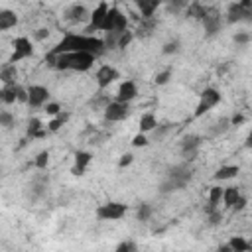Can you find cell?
<instances>
[{
  "instance_id": "6da1fadb",
  "label": "cell",
  "mask_w": 252,
  "mask_h": 252,
  "mask_svg": "<svg viewBox=\"0 0 252 252\" xmlns=\"http://www.w3.org/2000/svg\"><path fill=\"white\" fill-rule=\"evenodd\" d=\"M67 51H91L96 57L100 53L106 51L104 39L96 37L94 33H77V32H67L63 33V37L49 49V53L59 55V53H67Z\"/></svg>"
},
{
  "instance_id": "7a4b0ae2",
  "label": "cell",
  "mask_w": 252,
  "mask_h": 252,
  "mask_svg": "<svg viewBox=\"0 0 252 252\" xmlns=\"http://www.w3.org/2000/svg\"><path fill=\"white\" fill-rule=\"evenodd\" d=\"M96 61V55L91 51H67L55 55L53 69L57 71H75V73H87L93 69Z\"/></svg>"
},
{
  "instance_id": "3957f363",
  "label": "cell",
  "mask_w": 252,
  "mask_h": 252,
  "mask_svg": "<svg viewBox=\"0 0 252 252\" xmlns=\"http://www.w3.org/2000/svg\"><path fill=\"white\" fill-rule=\"evenodd\" d=\"M191 177H193V173H191L189 161H181V163L167 169V175L159 185V191L161 193H173V191L185 189L187 183L191 181Z\"/></svg>"
},
{
  "instance_id": "277c9868",
  "label": "cell",
  "mask_w": 252,
  "mask_h": 252,
  "mask_svg": "<svg viewBox=\"0 0 252 252\" xmlns=\"http://www.w3.org/2000/svg\"><path fill=\"white\" fill-rule=\"evenodd\" d=\"M226 24H252V0H234L224 14Z\"/></svg>"
},
{
  "instance_id": "5b68a950",
  "label": "cell",
  "mask_w": 252,
  "mask_h": 252,
  "mask_svg": "<svg viewBox=\"0 0 252 252\" xmlns=\"http://www.w3.org/2000/svg\"><path fill=\"white\" fill-rule=\"evenodd\" d=\"M220 100H222V94H220L219 89H215V87L203 89L201 94H199V102H197V106H195L193 116H195V118H201L203 114H207V112H211L215 106H219Z\"/></svg>"
},
{
  "instance_id": "8992f818",
  "label": "cell",
  "mask_w": 252,
  "mask_h": 252,
  "mask_svg": "<svg viewBox=\"0 0 252 252\" xmlns=\"http://www.w3.org/2000/svg\"><path fill=\"white\" fill-rule=\"evenodd\" d=\"M124 30H128V16L118 6H110V10H108V14L102 22L100 32H104V33H110V32L122 33Z\"/></svg>"
},
{
  "instance_id": "52a82bcc",
  "label": "cell",
  "mask_w": 252,
  "mask_h": 252,
  "mask_svg": "<svg viewBox=\"0 0 252 252\" xmlns=\"http://www.w3.org/2000/svg\"><path fill=\"white\" fill-rule=\"evenodd\" d=\"M47 189H49V175L47 173H35L26 187V199L32 203H37L47 195Z\"/></svg>"
},
{
  "instance_id": "ba28073f",
  "label": "cell",
  "mask_w": 252,
  "mask_h": 252,
  "mask_svg": "<svg viewBox=\"0 0 252 252\" xmlns=\"http://www.w3.org/2000/svg\"><path fill=\"white\" fill-rule=\"evenodd\" d=\"M126 213H128V205H124L120 201H106V203L98 205L94 211L98 220H120L126 217Z\"/></svg>"
},
{
  "instance_id": "9c48e42d",
  "label": "cell",
  "mask_w": 252,
  "mask_h": 252,
  "mask_svg": "<svg viewBox=\"0 0 252 252\" xmlns=\"http://www.w3.org/2000/svg\"><path fill=\"white\" fill-rule=\"evenodd\" d=\"M203 142H205V138L199 136V134H187V136H183L181 142H179V152H181L183 161H193L199 156V150H201V144Z\"/></svg>"
},
{
  "instance_id": "30bf717a",
  "label": "cell",
  "mask_w": 252,
  "mask_h": 252,
  "mask_svg": "<svg viewBox=\"0 0 252 252\" xmlns=\"http://www.w3.org/2000/svg\"><path fill=\"white\" fill-rule=\"evenodd\" d=\"M102 114H104L106 122H122V120H126L132 114V106H130V102H122V100L114 98V100H110L106 104Z\"/></svg>"
},
{
  "instance_id": "8fae6325",
  "label": "cell",
  "mask_w": 252,
  "mask_h": 252,
  "mask_svg": "<svg viewBox=\"0 0 252 252\" xmlns=\"http://www.w3.org/2000/svg\"><path fill=\"white\" fill-rule=\"evenodd\" d=\"M33 55V43L30 37L26 35H18L14 41H12V55H10V63H18V61H24V59H30Z\"/></svg>"
},
{
  "instance_id": "7c38bea8",
  "label": "cell",
  "mask_w": 252,
  "mask_h": 252,
  "mask_svg": "<svg viewBox=\"0 0 252 252\" xmlns=\"http://www.w3.org/2000/svg\"><path fill=\"white\" fill-rule=\"evenodd\" d=\"M51 100V93L47 87L43 85H30L28 87V106L37 110V108H43L47 102Z\"/></svg>"
},
{
  "instance_id": "4fadbf2b",
  "label": "cell",
  "mask_w": 252,
  "mask_h": 252,
  "mask_svg": "<svg viewBox=\"0 0 252 252\" xmlns=\"http://www.w3.org/2000/svg\"><path fill=\"white\" fill-rule=\"evenodd\" d=\"M108 10H110L108 2H106V0H100V2H98V4H96L93 10H91V20H89V24L85 26V33H94V32H100L102 22H104V18H106Z\"/></svg>"
},
{
  "instance_id": "5bb4252c",
  "label": "cell",
  "mask_w": 252,
  "mask_h": 252,
  "mask_svg": "<svg viewBox=\"0 0 252 252\" xmlns=\"http://www.w3.org/2000/svg\"><path fill=\"white\" fill-rule=\"evenodd\" d=\"M118 79H120V71H118L114 65H108V63L100 65V67L96 69V73H94V81H96L98 91L108 89V87H110L112 83H116Z\"/></svg>"
},
{
  "instance_id": "9a60e30c",
  "label": "cell",
  "mask_w": 252,
  "mask_h": 252,
  "mask_svg": "<svg viewBox=\"0 0 252 252\" xmlns=\"http://www.w3.org/2000/svg\"><path fill=\"white\" fill-rule=\"evenodd\" d=\"M63 18L69 22V24H89V20H91V10L85 6V4H79V2H75V4H71L65 12H63Z\"/></svg>"
},
{
  "instance_id": "2e32d148",
  "label": "cell",
  "mask_w": 252,
  "mask_h": 252,
  "mask_svg": "<svg viewBox=\"0 0 252 252\" xmlns=\"http://www.w3.org/2000/svg\"><path fill=\"white\" fill-rule=\"evenodd\" d=\"M201 24L205 28V35L207 37H213V35H217L222 30V16H220V12L217 8H211L209 14L201 20Z\"/></svg>"
},
{
  "instance_id": "e0dca14e",
  "label": "cell",
  "mask_w": 252,
  "mask_h": 252,
  "mask_svg": "<svg viewBox=\"0 0 252 252\" xmlns=\"http://www.w3.org/2000/svg\"><path fill=\"white\" fill-rule=\"evenodd\" d=\"M138 96V85L134 79H124L120 85H118V91H116V100H122V102H132L134 98Z\"/></svg>"
},
{
  "instance_id": "ac0fdd59",
  "label": "cell",
  "mask_w": 252,
  "mask_h": 252,
  "mask_svg": "<svg viewBox=\"0 0 252 252\" xmlns=\"http://www.w3.org/2000/svg\"><path fill=\"white\" fill-rule=\"evenodd\" d=\"M73 158H75V161H73L71 173H73V175H77V177L85 175L87 167H89V165H91V161H93V154H91L89 150H77Z\"/></svg>"
},
{
  "instance_id": "d6986e66",
  "label": "cell",
  "mask_w": 252,
  "mask_h": 252,
  "mask_svg": "<svg viewBox=\"0 0 252 252\" xmlns=\"http://www.w3.org/2000/svg\"><path fill=\"white\" fill-rule=\"evenodd\" d=\"M134 6L138 8L142 20H150L154 18V14L158 12L159 6H163V0H132Z\"/></svg>"
},
{
  "instance_id": "ffe728a7",
  "label": "cell",
  "mask_w": 252,
  "mask_h": 252,
  "mask_svg": "<svg viewBox=\"0 0 252 252\" xmlns=\"http://www.w3.org/2000/svg\"><path fill=\"white\" fill-rule=\"evenodd\" d=\"M47 134H49V130H47V126H43V122L39 118H35V116L30 118L28 128H26V136L28 138H32V140H43Z\"/></svg>"
},
{
  "instance_id": "44dd1931",
  "label": "cell",
  "mask_w": 252,
  "mask_h": 252,
  "mask_svg": "<svg viewBox=\"0 0 252 252\" xmlns=\"http://www.w3.org/2000/svg\"><path fill=\"white\" fill-rule=\"evenodd\" d=\"M209 10H211V6H205V4L199 2V0H191L183 14H185V18H191V20H199V22H201V20L209 14Z\"/></svg>"
},
{
  "instance_id": "7402d4cb",
  "label": "cell",
  "mask_w": 252,
  "mask_h": 252,
  "mask_svg": "<svg viewBox=\"0 0 252 252\" xmlns=\"http://www.w3.org/2000/svg\"><path fill=\"white\" fill-rule=\"evenodd\" d=\"M230 128H232V124H230V116H220L219 120H215V122L209 126L207 136H209V138H219V136L226 134Z\"/></svg>"
},
{
  "instance_id": "603a6c76",
  "label": "cell",
  "mask_w": 252,
  "mask_h": 252,
  "mask_svg": "<svg viewBox=\"0 0 252 252\" xmlns=\"http://www.w3.org/2000/svg\"><path fill=\"white\" fill-rule=\"evenodd\" d=\"M222 193H224V187H220V185H213V187L209 189L207 207L203 209V211H205V215H207V213H211V211H215V209H220V203H222Z\"/></svg>"
},
{
  "instance_id": "cb8c5ba5",
  "label": "cell",
  "mask_w": 252,
  "mask_h": 252,
  "mask_svg": "<svg viewBox=\"0 0 252 252\" xmlns=\"http://www.w3.org/2000/svg\"><path fill=\"white\" fill-rule=\"evenodd\" d=\"M18 22H20V18H18V14L14 10H10V8H2L0 10V32H8V30L16 28Z\"/></svg>"
},
{
  "instance_id": "d4e9b609",
  "label": "cell",
  "mask_w": 252,
  "mask_h": 252,
  "mask_svg": "<svg viewBox=\"0 0 252 252\" xmlns=\"http://www.w3.org/2000/svg\"><path fill=\"white\" fill-rule=\"evenodd\" d=\"M238 173H240V165H236V163L220 165V167L213 173V179H215V181H228V179H234Z\"/></svg>"
},
{
  "instance_id": "484cf974",
  "label": "cell",
  "mask_w": 252,
  "mask_h": 252,
  "mask_svg": "<svg viewBox=\"0 0 252 252\" xmlns=\"http://www.w3.org/2000/svg\"><path fill=\"white\" fill-rule=\"evenodd\" d=\"M0 81L2 85H14L18 83V69H16V63H4L2 69H0Z\"/></svg>"
},
{
  "instance_id": "4316f807",
  "label": "cell",
  "mask_w": 252,
  "mask_h": 252,
  "mask_svg": "<svg viewBox=\"0 0 252 252\" xmlns=\"http://www.w3.org/2000/svg\"><path fill=\"white\" fill-rule=\"evenodd\" d=\"M69 118H71V112H67V110H61L59 114H55V116H51V120L47 122V130L53 134V132H59L67 122H69Z\"/></svg>"
},
{
  "instance_id": "83f0119b",
  "label": "cell",
  "mask_w": 252,
  "mask_h": 252,
  "mask_svg": "<svg viewBox=\"0 0 252 252\" xmlns=\"http://www.w3.org/2000/svg\"><path fill=\"white\" fill-rule=\"evenodd\" d=\"M138 128H140V132H144V134L154 132V130L158 128V118H156V114H154V112H144V114L140 116Z\"/></svg>"
},
{
  "instance_id": "f1b7e54d",
  "label": "cell",
  "mask_w": 252,
  "mask_h": 252,
  "mask_svg": "<svg viewBox=\"0 0 252 252\" xmlns=\"http://www.w3.org/2000/svg\"><path fill=\"white\" fill-rule=\"evenodd\" d=\"M240 195H242V191H240L238 185H228V187H224V193H222V205L230 209V207L236 203V199H238Z\"/></svg>"
},
{
  "instance_id": "f546056e",
  "label": "cell",
  "mask_w": 252,
  "mask_h": 252,
  "mask_svg": "<svg viewBox=\"0 0 252 252\" xmlns=\"http://www.w3.org/2000/svg\"><path fill=\"white\" fill-rule=\"evenodd\" d=\"M226 244H228L230 252H248V250H252V244L248 240H244L242 236H230V240Z\"/></svg>"
},
{
  "instance_id": "4dcf8cb0",
  "label": "cell",
  "mask_w": 252,
  "mask_h": 252,
  "mask_svg": "<svg viewBox=\"0 0 252 252\" xmlns=\"http://www.w3.org/2000/svg\"><path fill=\"white\" fill-rule=\"evenodd\" d=\"M16 85H18V83H14V85H2V89H0V98H2L4 104L18 102V96H16Z\"/></svg>"
},
{
  "instance_id": "1f68e13d",
  "label": "cell",
  "mask_w": 252,
  "mask_h": 252,
  "mask_svg": "<svg viewBox=\"0 0 252 252\" xmlns=\"http://www.w3.org/2000/svg\"><path fill=\"white\" fill-rule=\"evenodd\" d=\"M163 4H165V10H167V14H183L185 12V8L189 6V0H163Z\"/></svg>"
},
{
  "instance_id": "d6a6232c",
  "label": "cell",
  "mask_w": 252,
  "mask_h": 252,
  "mask_svg": "<svg viewBox=\"0 0 252 252\" xmlns=\"http://www.w3.org/2000/svg\"><path fill=\"white\" fill-rule=\"evenodd\" d=\"M33 167H35L37 171H45V169L49 167V150H41V152L35 154V158H33Z\"/></svg>"
},
{
  "instance_id": "836d02e7",
  "label": "cell",
  "mask_w": 252,
  "mask_h": 252,
  "mask_svg": "<svg viewBox=\"0 0 252 252\" xmlns=\"http://www.w3.org/2000/svg\"><path fill=\"white\" fill-rule=\"evenodd\" d=\"M179 51H181V41H179L177 37L167 39V41L161 45V53H163V55H175V53H179Z\"/></svg>"
},
{
  "instance_id": "e575fe53",
  "label": "cell",
  "mask_w": 252,
  "mask_h": 252,
  "mask_svg": "<svg viewBox=\"0 0 252 252\" xmlns=\"http://www.w3.org/2000/svg\"><path fill=\"white\" fill-rule=\"evenodd\" d=\"M152 213H154V209H152L150 203H140V205H138V211H136V219H138L140 222H148L150 217H152Z\"/></svg>"
},
{
  "instance_id": "d590c367",
  "label": "cell",
  "mask_w": 252,
  "mask_h": 252,
  "mask_svg": "<svg viewBox=\"0 0 252 252\" xmlns=\"http://www.w3.org/2000/svg\"><path fill=\"white\" fill-rule=\"evenodd\" d=\"M134 37H136V32H130V30H124L120 35H118V45H116V49H126L132 41H134Z\"/></svg>"
},
{
  "instance_id": "8d00e7d4",
  "label": "cell",
  "mask_w": 252,
  "mask_h": 252,
  "mask_svg": "<svg viewBox=\"0 0 252 252\" xmlns=\"http://www.w3.org/2000/svg\"><path fill=\"white\" fill-rule=\"evenodd\" d=\"M0 126L4 130H12L16 126V116L10 112V110H2L0 112Z\"/></svg>"
},
{
  "instance_id": "74e56055",
  "label": "cell",
  "mask_w": 252,
  "mask_h": 252,
  "mask_svg": "<svg viewBox=\"0 0 252 252\" xmlns=\"http://www.w3.org/2000/svg\"><path fill=\"white\" fill-rule=\"evenodd\" d=\"M171 75H173V69H171V67H165L163 71H158V73H156V77H154V83H156L158 87H161V85H167V83H169V79H171Z\"/></svg>"
},
{
  "instance_id": "f35d334b",
  "label": "cell",
  "mask_w": 252,
  "mask_h": 252,
  "mask_svg": "<svg viewBox=\"0 0 252 252\" xmlns=\"http://www.w3.org/2000/svg\"><path fill=\"white\" fill-rule=\"evenodd\" d=\"M108 102H110V96L98 93V94H94V96L89 100V106H91V108H100V110H104Z\"/></svg>"
},
{
  "instance_id": "ab89813d",
  "label": "cell",
  "mask_w": 252,
  "mask_h": 252,
  "mask_svg": "<svg viewBox=\"0 0 252 252\" xmlns=\"http://www.w3.org/2000/svg\"><path fill=\"white\" fill-rule=\"evenodd\" d=\"M205 217H207V224H209V226H217V224L222 222V211H220V209H215V211L207 213Z\"/></svg>"
},
{
  "instance_id": "60d3db41",
  "label": "cell",
  "mask_w": 252,
  "mask_h": 252,
  "mask_svg": "<svg viewBox=\"0 0 252 252\" xmlns=\"http://www.w3.org/2000/svg\"><path fill=\"white\" fill-rule=\"evenodd\" d=\"M154 26H156V24H154V18H150V20H142L140 28L136 30V32H138L136 35H144V37H146V35H150V33H152V30H154Z\"/></svg>"
},
{
  "instance_id": "b9f144b4",
  "label": "cell",
  "mask_w": 252,
  "mask_h": 252,
  "mask_svg": "<svg viewBox=\"0 0 252 252\" xmlns=\"http://www.w3.org/2000/svg\"><path fill=\"white\" fill-rule=\"evenodd\" d=\"M134 148H146L148 144H150V138H148V134H144V132H138L134 138H132V142H130Z\"/></svg>"
},
{
  "instance_id": "7bdbcfd3",
  "label": "cell",
  "mask_w": 252,
  "mask_h": 252,
  "mask_svg": "<svg viewBox=\"0 0 252 252\" xmlns=\"http://www.w3.org/2000/svg\"><path fill=\"white\" fill-rule=\"evenodd\" d=\"M250 39H252V33L250 32H236L234 37H232V41L236 45H246V43H250Z\"/></svg>"
},
{
  "instance_id": "ee69618b",
  "label": "cell",
  "mask_w": 252,
  "mask_h": 252,
  "mask_svg": "<svg viewBox=\"0 0 252 252\" xmlns=\"http://www.w3.org/2000/svg\"><path fill=\"white\" fill-rule=\"evenodd\" d=\"M63 108H61V104L59 102H55V100H49L45 106H43V112L47 114V116H55V114H59Z\"/></svg>"
},
{
  "instance_id": "f6af8a7d",
  "label": "cell",
  "mask_w": 252,
  "mask_h": 252,
  "mask_svg": "<svg viewBox=\"0 0 252 252\" xmlns=\"http://www.w3.org/2000/svg\"><path fill=\"white\" fill-rule=\"evenodd\" d=\"M136 250H138V244L132 240H122L120 244H116V252H136Z\"/></svg>"
},
{
  "instance_id": "bcb514c9",
  "label": "cell",
  "mask_w": 252,
  "mask_h": 252,
  "mask_svg": "<svg viewBox=\"0 0 252 252\" xmlns=\"http://www.w3.org/2000/svg\"><path fill=\"white\" fill-rule=\"evenodd\" d=\"M246 205H248V197H246V195H240V197L236 199V203H234L230 209H232L234 213H240V211H244V209H246Z\"/></svg>"
},
{
  "instance_id": "7dc6e473",
  "label": "cell",
  "mask_w": 252,
  "mask_h": 252,
  "mask_svg": "<svg viewBox=\"0 0 252 252\" xmlns=\"http://www.w3.org/2000/svg\"><path fill=\"white\" fill-rule=\"evenodd\" d=\"M16 96H18V102L28 104V89H26V87H22L20 83L16 85Z\"/></svg>"
},
{
  "instance_id": "c3c4849f",
  "label": "cell",
  "mask_w": 252,
  "mask_h": 252,
  "mask_svg": "<svg viewBox=\"0 0 252 252\" xmlns=\"http://www.w3.org/2000/svg\"><path fill=\"white\" fill-rule=\"evenodd\" d=\"M132 161H134V154L126 152V154H122V156H120V159H118V167H128Z\"/></svg>"
},
{
  "instance_id": "681fc988",
  "label": "cell",
  "mask_w": 252,
  "mask_h": 252,
  "mask_svg": "<svg viewBox=\"0 0 252 252\" xmlns=\"http://www.w3.org/2000/svg\"><path fill=\"white\" fill-rule=\"evenodd\" d=\"M47 35H49V30H47V28H39V30H35V32H33V39H37V41L45 39Z\"/></svg>"
},
{
  "instance_id": "f907efd6",
  "label": "cell",
  "mask_w": 252,
  "mask_h": 252,
  "mask_svg": "<svg viewBox=\"0 0 252 252\" xmlns=\"http://www.w3.org/2000/svg\"><path fill=\"white\" fill-rule=\"evenodd\" d=\"M242 122H244V116H242V114H232V116H230V124H232V126H240Z\"/></svg>"
},
{
  "instance_id": "816d5d0a",
  "label": "cell",
  "mask_w": 252,
  "mask_h": 252,
  "mask_svg": "<svg viewBox=\"0 0 252 252\" xmlns=\"http://www.w3.org/2000/svg\"><path fill=\"white\" fill-rule=\"evenodd\" d=\"M248 148H252V128H250V132H248V136H246V142H244Z\"/></svg>"
},
{
  "instance_id": "f5cc1de1",
  "label": "cell",
  "mask_w": 252,
  "mask_h": 252,
  "mask_svg": "<svg viewBox=\"0 0 252 252\" xmlns=\"http://www.w3.org/2000/svg\"><path fill=\"white\" fill-rule=\"evenodd\" d=\"M226 69H228V63H226V65H222V67H219V69H217V73H219V75H222Z\"/></svg>"
},
{
  "instance_id": "db71d44e",
  "label": "cell",
  "mask_w": 252,
  "mask_h": 252,
  "mask_svg": "<svg viewBox=\"0 0 252 252\" xmlns=\"http://www.w3.org/2000/svg\"><path fill=\"white\" fill-rule=\"evenodd\" d=\"M41 2H45V0H41Z\"/></svg>"
}]
</instances>
